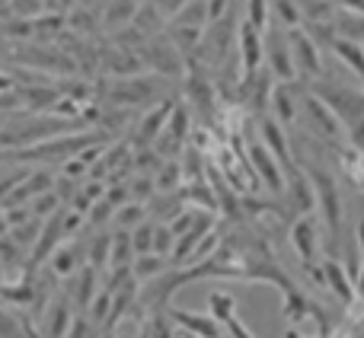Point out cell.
Wrapping results in <instances>:
<instances>
[{"instance_id": "obj_9", "label": "cell", "mask_w": 364, "mask_h": 338, "mask_svg": "<svg viewBox=\"0 0 364 338\" xmlns=\"http://www.w3.org/2000/svg\"><path fill=\"white\" fill-rule=\"evenodd\" d=\"M323 275H326V288L336 294V300L342 303L346 310H352L355 303H358V294H355V281L346 275V268H342L339 258H323Z\"/></svg>"}, {"instance_id": "obj_25", "label": "cell", "mask_w": 364, "mask_h": 338, "mask_svg": "<svg viewBox=\"0 0 364 338\" xmlns=\"http://www.w3.org/2000/svg\"><path fill=\"white\" fill-rule=\"evenodd\" d=\"M188 0H160V6L157 10H164V13H173V16H176V13L182 10V6H186Z\"/></svg>"}, {"instance_id": "obj_16", "label": "cell", "mask_w": 364, "mask_h": 338, "mask_svg": "<svg viewBox=\"0 0 364 338\" xmlns=\"http://www.w3.org/2000/svg\"><path fill=\"white\" fill-rule=\"evenodd\" d=\"M48 338H64V332H68V326H70V303H68V297H58L55 303L48 307Z\"/></svg>"}, {"instance_id": "obj_22", "label": "cell", "mask_w": 364, "mask_h": 338, "mask_svg": "<svg viewBox=\"0 0 364 338\" xmlns=\"http://www.w3.org/2000/svg\"><path fill=\"white\" fill-rule=\"evenodd\" d=\"M164 121H166V109H157V112H151V115H147V119H144V128H141V134H144V141L147 138H157V128L160 125H164Z\"/></svg>"}, {"instance_id": "obj_17", "label": "cell", "mask_w": 364, "mask_h": 338, "mask_svg": "<svg viewBox=\"0 0 364 338\" xmlns=\"http://www.w3.org/2000/svg\"><path fill=\"white\" fill-rule=\"evenodd\" d=\"M138 0H115L112 6H109L106 13V26H122V23H134V16H138Z\"/></svg>"}, {"instance_id": "obj_3", "label": "cell", "mask_w": 364, "mask_h": 338, "mask_svg": "<svg viewBox=\"0 0 364 338\" xmlns=\"http://www.w3.org/2000/svg\"><path fill=\"white\" fill-rule=\"evenodd\" d=\"M262 38H265V64H269L272 77L278 83H294L297 70H294V58H291V48H288V29H282L278 23H269Z\"/></svg>"}, {"instance_id": "obj_12", "label": "cell", "mask_w": 364, "mask_h": 338, "mask_svg": "<svg viewBox=\"0 0 364 338\" xmlns=\"http://www.w3.org/2000/svg\"><path fill=\"white\" fill-rule=\"evenodd\" d=\"M304 26H333L342 6L336 0H297Z\"/></svg>"}, {"instance_id": "obj_15", "label": "cell", "mask_w": 364, "mask_h": 338, "mask_svg": "<svg viewBox=\"0 0 364 338\" xmlns=\"http://www.w3.org/2000/svg\"><path fill=\"white\" fill-rule=\"evenodd\" d=\"M269 10H272V23H278L282 29H301L304 16H301V6L297 0H269Z\"/></svg>"}, {"instance_id": "obj_11", "label": "cell", "mask_w": 364, "mask_h": 338, "mask_svg": "<svg viewBox=\"0 0 364 338\" xmlns=\"http://www.w3.org/2000/svg\"><path fill=\"white\" fill-rule=\"evenodd\" d=\"M269 115H275V121L282 128L294 125V119H297V96H294V87H291V83H275Z\"/></svg>"}, {"instance_id": "obj_7", "label": "cell", "mask_w": 364, "mask_h": 338, "mask_svg": "<svg viewBox=\"0 0 364 338\" xmlns=\"http://www.w3.org/2000/svg\"><path fill=\"white\" fill-rule=\"evenodd\" d=\"M304 109H307V115H310V125H314L316 131H320L323 138L329 141V144H339L346 128H342V121L333 115V109H329L326 102L320 99V96L310 93V89L304 93Z\"/></svg>"}, {"instance_id": "obj_14", "label": "cell", "mask_w": 364, "mask_h": 338, "mask_svg": "<svg viewBox=\"0 0 364 338\" xmlns=\"http://www.w3.org/2000/svg\"><path fill=\"white\" fill-rule=\"evenodd\" d=\"M329 48L336 51V58H339L342 64H348V70L358 77L361 87H364V48H361V45L358 42H342V38H333V42H329Z\"/></svg>"}, {"instance_id": "obj_18", "label": "cell", "mask_w": 364, "mask_h": 338, "mask_svg": "<svg viewBox=\"0 0 364 338\" xmlns=\"http://www.w3.org/2000/svg\"><path fill=\"white\" fill-rule=\"evenodd\" d=\"M208 310H211V316L218 322H224L230 313H237V303H233L230 294H224V290H214V294L208 297Z\"/></svg>"}, {"instance_id": "obj_4", "label": "cell", "mask_w": 364, "mask_h": 338, "mask_svg": "<svg viewBox=\"0 0 364 338\" xmlns=\"http://www.w3.org/2000/svg\"><path fill=\"white\" fill-rule=\"evenodd\" d=\"M288 48L291 58H294V70L304 80H320L323 77V64H320V51H316V42L307 36V29H288Z\"/></svg>"}, {"instance_id": "obj_27", "label": "cell", "mask_w": 364, "mask_h": 338, "mask_svg": "<svg viewBox=\"0 0 364 338\" xmlns=\"http://www.w3.org/2000/svg\"><path fill=\"white\" fill-rule=\"evenodd\" d=\"M358 249H361V258H364V217L358 220Z\"/></svg>"}, {"instance_id": "obj_28", "label": "cell", "mask_w": 364, "mask_h": 338, "mask_svg": "<svg viewBox=\"0 0 364 338\" xmlns=\"http://www.w3.org/2000/svg\"><path fill=\"white\" fill-rule=\"evenodd\" d=\"M284 338H320V335H304V332H297V329H288Z\"/></svg>"}, {"instance_id": "obj_26", "label": "cell", "mask_w": 364, "mask_h": 338, "mask_svg": "<svg viewBox=\"0 0 364 338\" xmlns=\"http://www.w3.org/2000/svg\"><path fill=\"white\" fill-rule=\"evenodd\" d=\"M355 294H358V303L364 307V258H361L358 275H355ZM352 310H355V307H352Z\"/></svg>"}, {"instance_id": "obj_24", "label": "cell", "mask_w": 364, "mask_h": 338, "mask_svg": "<svg viewBox=\"0 0 364 338\" xmlns=\"http://www.w3.org/2000/svg\"><path fill=\"white\" fill-rule=\"evenodd\" d=\"M61 220H64V214H55V217H51V239H61V236H64V227H61ZM42 243L48 246V256H51V249H55V243H48V230H45ZM45 246H42V249H38V256H42V252H45Z\"/></svg>"}, {"instance_id": "obj_20", "label": "cell", "mask_w": 364, "mask_h": 338, "mask_svg": "<svg viewBox=\"0 0 364 338\" xmlns=\"http://www.w3.org/2000/svg\"><path fill=\"white\" fill-rule=\"evenodd\" d=\"M0 338H26V329L4 310H0Z\"/></svg>"}, {"instance_id": "obj_2", "label": "cell", "mask_w": 364, "mask_h": 338, "mask_svg": "<svg viewBox=\"0 0 364 338\" xmlns=\"http://www.w3.org/2000/svg\"><path fill=\"white\" fill-rule=\"evenodd\" d=\"M310 93L320 96V99L333 109V115L342 121V128L355 125V121H364V93H358V89L333 87V83L314 80L310 83Z\"/></svg>"}, {"instance_id": "obj_13", "label": "cell", "mask_w": 364, "mask_h": 338, "mask_svg": "<svg viewBox=\"0 0 364 338\" xmlns=\"http://www.w3.org/2000/svg\"><path fill=\"white\" fill-rule=\"evenodd\" d=\"M333 36L342 38V42H358L364 38V13H355V10H339L333 23Z\"/></svg>"}, {"instance_id": "obj_19", "label": "cell", "mask_w": 364, "mask_h": 338, "mask_svg": "<svg viewBox=\"0 0 364 338\" xmlns=\"http://www.w3.org/2000/svg\"><path fill=\"white\" fill-rule=\"evenodd\" d=\"M154 230H157V224H151V220H144L141 227H134V233H132L134 246L132 249L138 252V256H151L154 252Z\"/></svg>"}, {"instance_id": "obj_6", "label": "cell", "mask_w": 364, "mask_h": 338, "mask_svg": "<svg viewBox=\"0 0 364 338\" xmlns=\"http://www.w3.org/2000/svg\"><path fill=\"white\" fill-rule=\"evenodd\" d=\"M250 169L252 175H256L259 182H265V188L275 195L284 192V173L282 166H278V160L269 153V147L262 144V141H252L250 144Z\"/></svg>"}, {"instance_id": "obj_21", "label": "cell", "mask_w": 364, "mask_h": 338, "mask_svg": "<svg viewBox=\"0 0 364 338\" xmlns=\"http://www.w3.org/2000/svg\"><path fill=\"white\" fill-rule=\"evenodd\" d=\"M141 205H132V207H122V211H115V217H119V224L122 227H128V230H132V227H141L144 224V220H141Z\"/></svg>"}, {"instance_id": "obj_8", "label": "cell", "mask_w": 364, "mask_h": 338, "mask_svg": "<svg viewBox=\"0 0 364 338\" xmlns=\"http://www.w3.org/2000/svg\"><path fill=\"white\" fill-rule=\"evenodd\" d=\"M170 320L173 326H179L186 332L182 338H220V322L211 313L201 316V313H192V310L170 307Z\"/></svg>"}, {"instance_id": "obj_10", "label": "cell", "mask_w": 364, "mask_h": 338, "mask_svg": "<svg viewBox=\"0 0 364 338\" xmlns=\"http://www.w3.org/2000/svg\"><path fill=\"white\" fill-rule=\"evenodd\" d=\"M291 246H294L301 265H316V224L310 214L294 220V227H291Z\"/></svg>"}, {"instance_id": "obj_5", "label": "cell", "mask_w": 364, "mask_h": 338, "mask_svg": "<svg viewBox=\"0 0 364 338\" xmlns=\"http://www.w3.org/2000/svg\"><path fill=\"white\" fill-rule=\"evenodd\" d=\"M237 51H240V64H243V80L256 77L265 64V38L262 29H256L252 23H240L237 29Z\"/></svg>"}, {"instance_id": "obj_1", "label": "cell", "mask_w": 364, "mask_h": 338, "mask_svg": "<svg viewBox=\"0 0 364 338\" xmlns=\"http://www.w3.org/2000/svg\"><path fill=\"white\" fill-rule=\"evenodd\" d=\"M301 166L307 169L310 182H314L316 207H320L323 224H326L329 246H339V239H342V192H339V182H336V175L323 166H310V163H301Z\"/></svg>"}, {"instance_id": "obj_23", "label": "cell", "mask_w": 364, "mask_h": 338, "mask_svg": "<svg viewBox=\"0 0 364 338\" xmlns=\"http://www.w3.org/2000/svg\"><path fill=\"white\" fill-rule=\"evenodd\" d=\"M346 134H348V147H352V151H358L361 157H364V121H355V125H348Z\"/></svg>"}]
</instances>
